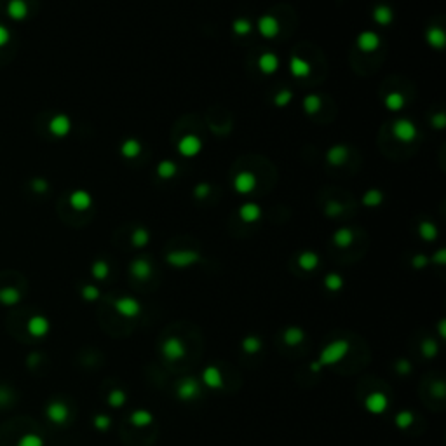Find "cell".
Masks as SVG:
<instances>
[{
	"mask_svg": "<svg viewBox=\"0 0 446 446\" xmlns=\"http://www.w3.org/2000/svg\"><path fill=\"white\" fill-rule=\"evenodd\" d=\"M392 135L399 141L408 143V141H413L416 138V127L410 119H398L392 126Z\"/></svg>",
	"mask_w": 446,
	"mask_h": 446,
	"instance_id": "obj_4",
	"label": "cell"
},
{
	"mask_svg": "<svg viewBox=\"0 0 446 446\" xmlns=\"http://www.w3.org/2000/svg\"><path fill=\"white\" fill-rule=\"evenodd\" d=\"M126 399H127V396H126V392H124V390L115 389V390H112V392L108 394V404H110V406H113V408H121L122 404L126 403Z\"/></svg>",
	"mask_w": 446,
	"mask_h": 446,
	"instance_id": "obj_40",
	"label": "cell"
},
{
	"mask_svg": "<svg viewBox=\"0 0 446 446\" xmlns=\"http://www.w3.org/2000/svg\"><path fill=\"white\" fill-rule=\"evenodd\" d=\"M394 422L399 429H408V427L415 422V415H413L412 412H399L398 415H396Z\"/></svg>",
	"mask_w": 446,
	"mask_h": 446,
	"instance_id": "obj_39",
	"label": "cell"
},
{
	"mask_svg": "<svg viewBox=\"0 0 446 446\" xmlns=\"http://www.w3.org/2000/svg\"><path fill=\"white\" fill-rule=\"evenodd\" d=\"M91 272H92V276H94L96 279H100V281H101V279L107 277V276H108V272H110L108 263H107V261H103V260L94 261V263H92Z\"/></svg>",
	"mask_w": 446,
	"mask_h": 446,
	"instance_id": "obj_41",
	"label": "cell"
},
{
	"mask_svg": "<svg viewBox=\"0 0 446 446\" xmlns=\"http://www.w3.org/2000/svg\"><path fill=\"white\" fill-rule=\"evenodd\" d=\"M281 26H279V21L270 14H265L258 19V31H260L261 37L265 39H274L276 35L279 33Z\"/></svg>",
	"mask_w": 446,
	"mask_h": 446,
	"instance_id": "obj_11",
	"label": "cell"
},
{
	"mask_svg": "<svg viewBox=\"0 0 446 446\" xmlns=\"http://www.w3.org/2000/svg\"><path fill=\"white\" fill-rule=\"evenodd\" d=\"M432 260H434V261H438V263H441V265L445 263V261H446V251H445V249H439L438 255L434 256Z\"/></svg>",
	"mask_w": 446,
	"mask_h": 446,
	"instance_id": "obj_55",
	"label": "cell"
},
{
	"mask_svg": "<svg viewBox=\"0 0 446 446\" xmlns=\"http://www.w3.org/2000/svg\"><path fill=\"white\" fill-rule=\"evenodd\" d=\"M384 103H385V108L390 110V112H399L404 107L406 100H404V96L401 92H390V94L385 96Z\"/></svg>",
	"mask_w": 446,
	"mask_h": 446,
	"instance_id": "obj_30",
	"label": "cell"
},
{
	"mask_svg": "<svg viewBox=\"0 0 446 446\" xmlns=\"http://www.w3.org/2000/svg\"><path fill=\"white\" fill-rule=\"evenodd\" d=\"M28 328H30V331L35 335V337H44V335L47 333L49 329V323L46 317H33V319L30 321V324H28Z\"/></svg>",
	"mask_w": 446,
	"mask_h": 446,
	"instance_id": "obj_32",
	"label": "cell"
},
{
	"mask_svg": "<svg viewBox=\"0 0 446 446\" xmlns=\"http://www.w3.org/2000/svg\"><path fill=\"white\" fill-rule=\"evenodd\" d=\"M129 272L133 274V277L139 279V281H145V279H148L152 276V265L145 258H136V260L131 261Z\"/></svg>",
	"mask_w": 446,
	"mask_h": 446,
	"instance_id": "obj_14",
	"label": "cell"
},
{
	"mask_svg": "<svg viewBox=\"0 0 446 446\" xmlns=\"http://www.w3.org/2000/svg\"><path fill=\"white\" fill-rule=\"evenodd\" d=\"M239 218L244 223H255L261 218V208L256 202H246L239 209Z\"/></svg>",
	"mask_w": 446,
	"mask_h": 446,
	"instance_id": "obj_15",
	"label": "cell"
},
{
	"mask_svg": "<svg viewBox=\"0 0 446 446\" xmlns=\"http://www.w3.org/2000/svg\"><path fill=\"white\" fill-rule=\"evenodd\" d=\"M429 263V258L425 255H415L412 260V265L415 267V269H424L425 265Z\"/></svg>",
	"mask_w": 446,
	"mask_h": 446,
	"instance_id": "obj_52",
	"label": "cell"
},
{
	"mask_svg": "<svg viewBox=\"0 0 446 446\" xmlns=\"http://www.w3.org/2000/svg\"><path fill=\"white\" fill-rule=\"evenodd\" d=\"M31 185H33V190L35 192H40V194L47 190V183L44 182V180H33V183H31Z\"/></svg>",
	"mask_w": 446,
	"mask_h": 446,
	"instance_id": "obj_53",
	"label": "cell"
},
{
	"mask_svg": "<svg viewBox=\"0 0 446 446\" xmlns=\"http://www.w3.org/2000/svg\"><path fill=\"white\" fill-rule=\"evenodd\" d=\"M387 406H389V399L384 392H371V394H368V398L364 399V408L373 415L384 413Z\"/></svg>",
	"mask_w": 446,
	"mask_h": 446,
	"instance_id": "obj_9",
	"label": "cell"
},
{
	"mask_svg": "<svg viewBox=\"0 0 446 446\" xmlns=\"http://www.w3.org/2000/svg\"><path fill=\"white\" fill-rule=\"evenodd\" d=\"M422 354H424L425 357H434V355L438 354V343L432 342V340H425V342L422 343Z\"/></svg>",
	"mask_w": 446,
	"mask_h": 446,
	"instance_id": "obj_45",
	"label": "cell"
},
{
	"mask_svg": "<svg viewBox=\"0 0 446 446\" xmlns=\"http://www.w3.org/2000/svg\"><path fill=\"white\" fill-rule=\"evenodd\" d=\"M200 260V255L197 251H171L166 255V261L169 265H173L176 269H185V267H190V265L197 263Z\"/></svg>",
	"mask_w": 446,
	"mask_h": 446,
	"instance_id": "obj_2",
	"label": "cell"
},
{
	"mask_svg": "<svg viewBox=\"0 0 446 446\" xmlns=\"http://www.w3.org/2000/svg\"><path fill=\"white\" fill-rule=\"evenodd\" d=\"M121 154L126 157V159H135V157H138L139 154H141V143L135 138L126 139V141L121 145Z\"/></svg>",
	"mask_w": 446,
	"mask_h": 446,
	"instance_id": "obj_26",
	"label": "cell"
},
{
	"mask_svg": "<svg viewBox=\"0 0 446 446\" xmlns=\"http://www.w3.org/2000/svg\"><path fill=\"white\" fill-rule=\"evenodd\" d=\"M243 349L247 354H256L261 349V340L258 337H255V335H249V337H246L243 340Z\"/></svg>",
	"mask_w": 446,
	"mask_h": 446,
	"instance_id": "obj_37",
	"label": "cell"
},
{
	"mask_svg": "<svg viewBox=\"0 0 446 446\" xmlns=\"http://www.w3.org/2000/svg\"><path fill=\"white\" fill-rule=\"evenodd\" d=\"M349 157V148L345 145H333L326 154V159L331 166H343Z\"/></svg>",
	"mask_w": 446,
	"mask_h": 446,
	"instance_id": "obj_17",
	"label": "cell"
},
{
	"mask_svg": "<svg viewBox=\"0 0 446 446\" xmlns=\"http://www.w3.org/2000/svg\"><path fill=\"white\" fill-rule=\"evenodd\" d=\"M178 166L174 164L173 160H160L159 166H157V174L162 180H171V178L176 176Z\"/></svg>",
	"mask_w": 446,
	"mask_h": 446,
	"instance_id": "obj_29",
	"label": "cell"
},
{
	"mask_svg": "<svg viewBox=\"0 0 446 446\" xmlns=\"http://www.w3.org/2000/svg\"><path fill=\"white\" fill-rule=\"evenodd\" d=\"M298 265H300V269L310 272V270L317 269V265H319V256L314 251H303L298 255Z\"/></svg>",
	"mask_w": 446,
	"mask_h": 446,
	"instance_id": "obj_25",
	"label": "cell"
},
{
	"mask_svg": "<svg viewBox=\"0 0 446 446\" xmlns=\"http://www.w3.org/2000/svg\"><path fill=\"white\" fill-rule=\"evenodd\" d=\"M349 354V342L347 340H335L329 345H326V349L319 354V359L317 363L321 366H331V364H337Z\"/></svg>",
	"mask_w": 446,
	"mask_h": 446,
	"instance_id": "obj_1",
	"label": "cell"
},
{
	"mask_svg": "<svg viewBox=\"0 0 446 446\" xmlns=\"http://www.w3.org/2000/svg\"><path fill=\"white\" fill-rule=\"evenodd\" d=\"M162 355H164V359L173 361V363H174V361L183 359V357L186 355L185 343H183L178 337L168 338V340L162 343Z\"/></svg>",
	"mask_w": 446,
	"mask_h": 446,
	"instance_id": "obj_3",
	"label": "cell"
},
{
	"mask_svg": "<svg viewBox=\"0 0 446 446\" xmlns=\"http://www.w3.org/2000/svg\"><path fill=\"white\" fill-rule=\"evenodd\" d=\"M148 241H150V234H148V230L143 229V227L136 229L133 232V235H131V243H133L135 247H145L148 244Z\"/></svg>",
	"mask_w": 446,
	"mask_h": 446,
	"instance_id": "obj_34",
	"label": "cell"
},
{
	"mask_svg": "<svg viewBox=\"0 0 446 446\" xmlns=\"http://www.w3.org/2000/svg\"><path fill=\"white\" fill-rule=\"evenodd\" d=\"M7 42H9V30L0 25V47H4Z\"/></svg>",
	"mask_w": 446,
	"mask_h": 446,
	"instance_id": "obj_54",
	"label": "cell"
},
{
	"mask_svg": "<svg viewBox=\"0 0 446 446\" xmlns=\"http://www.w3.org/2000/svg\"><path fill=\"white\" fill-rule=\"evenodd\" d=\"M418 234L424 241H434L438 237V227L434 225L432 221H422L418 225Z\"/></svg>",
	"mask_w": 446,
	"mask_h": 446,
	"instance_id": "obj_33",
	"label": "cell"
},
{
	"mask_svg": "<svg viewBox=\"0 0 446 446\" xmlns=\"http://www.w3.org/2000/svg\"><path fill=\"white\" fill-rule=\"evenodd\" d=\"M355 44H357V47L361 49L363 52H375L378 47H380V35L375 33V31L368 30V31H363V33L357 35V40H355Z\"/></svg>",
	"mask_w": 446,
	"mask_h": 446,
	"instance_id": "obj_10",
	"label": "cell"
},
{
	"mask_svg": "<svg viewBox=\"0 0 446 446\" xmlns=\"http://www.w3.org/2000/svg\"><path fill=\"white\" fill-rule=\"evenodd\" d=\"M47 415L52 422L63 424V422L68 418V408L63 403H52V404H49V408H47Z\"/></svg>",
	"mask_w": 446,
	"mask_h": 446,
	"instance_id": "obj_24",
	"label": "cell"
},
{
	"mask_svg": "<svg viewBox=\"0 0 446 446\" xmlns=\"http://www.w3.org/2000/svg\"><path fill=\"white\" fill-rule=\"evenodd\" d=\"M290 70L295 77L303 78V77H308V75H310L312 66L307 60H303V58H300V56H293L290 60Z\"/></svg>",
	"mask_w": 446,
	"mask_h": 446,
	"instance_id": "obj_18",
	"label": "cell"
},
{
	"mask_svg": "<svg viewBox=\"0 0 446 446\" xmlns=\"http://www.w3.org/2000/svg\"><path fill=\"white\" fill-rule=\"evenodd\" d=\"M72 129V121H70L66 115L60 113V115H54L49 122V131H51L52 136H58V138H63L66 136Z\"/></svg>",
	"mask_w": 446,
	"mask_h": 446,
	"instance_id": "obj_12",
	"label": "cell"
},
{
	"mask_svg": "<svg viewBox=\"0 0 446 446\" xmlns=\"http://www.w3.org/2000/svg\"><path fill=\"white\" fill-rule=\"evenodd\" d=\"M200 150H202V141H200L199 136H195V135L183 136V138L180 139V143H178V152H180L183 157H195Z\"/></svg>",
	"mask_w": 446,
	"mask_h": 446,
	"instance_id": "obj_7",
	"label": "cell"
},
{
	"mask_svg": "<svg viewBox=\"0 0 446 446\" xmlns=\"http://www.w3.org/2000/svg\"><path fill=\"white\" fill-rule=\"evenodd\" d=\"M82 296L86 300H89V302L98 300L100 298V290H98L96 286H84L82 288Z\"/></svg>",
	"mask_w": 446,
	"mask_h": 446,
	"instance_id": "obj_46",
	"label": "cell"
},
{
	"mask_svg": "<svg viewBox=\"0 0 446 446\" xmlns=\"http://www.w3.org/2000/svg\"><path fill=\"white\" fill-rule=\"evenodd\" d=\"M321 368H323V366H321V364L317 363V361H314V363L310 364V369H312V371H319Z\"/></svg>",
	"mask_w": 446,
	"mask_h": 446,
	"instance_id": "obj_57",
	"label": "cell"
},
{
	"mask_svg": "<svg viewBox=\"0 0 446 446\" xmlns=\"http://www.w3.org/2000/svg\"><path fill=\"white\" fill-rule=\"evenodd\" d=\"M432 390L438 398H443V396H445V385H443V384H436V385L432 387Z\"/></svg>",
	"mask_w": 446,
	"mask_h": 446,
	"instance_id": "obj_56",
	"label": "cell"
},
{
	"mask_svg": "<svg viewBox=\"0 0 446 446\" xmlns=\"http://www.w3.org/2000/svg\"><path fill=\"white\" fill-rule=\"evenodd\" d=\"M396 369H398V373H401V375H406V373L412 371V364H410L408 359H399L398 363H396Z\"/></svg>",
	"mask_w": 446,
	"mask_h": 446,
	"instance_id": "obj_51",
	"label": "cell"
},
{
	"mask_svg": "<svg viewBox=\"0 0 446 446\" xmlns=\"http://www.w3.org/2000/svg\"><path fill=\"white\" fill-rule=\"evenodd\" d=\"M326 215L328 216H340L343 213V204L342 202H337V200H331V202L326 204Z\"/></svg>",
	"mask_w": 446,
	"mask_h": 446,
	"instance_id": "obj_44",
	"label": "cell"
},
{
	"mask_svg": "<svg viewBox=\"0 0 446 446\" xmlns=\"http://www.w3.org/2000/svg\"><path fill=\"white\" fill-rule=\"evenodd\" d=\"M431 124H432L434 127H438V129H443V127L446 126V115L443 112L436 113V115L431 119Z\"/></svg>",
	"mask_w": 446,
	"mask_h": 446,
	"instance_id": "obj_50",
	"label": "cell"
},
{
	"mask_svg": "<svg viewBox=\"0 0 446 446\" xmlns=\"http://www.w3.org/2000/svg\"><path fill=\"white\" fill-rule=\"evenodd\" d=\"M19 446H44V441L39 436H33V434H28L19 441Z\"/></svg>",
	"mask_w": 446,
	"mask_h": 446,
	"instance_id": "obj_47",
	"label": "cell"
},
{
	"mask_svg": "<svg viewBox=\"0 0 446 446\" xmlns=\"http://www.w3.org/2000/svg\"><path fill=\"white\" fill-rule=\"evenodd\" d=\"M7 14L14 21H23L28 16V5L25 0H11L7 4Z\"/></svg>",
	"mask_w": 446,
	"mask_h": 446,
	"instance_id": "obj_20",
	"label": "cell"
},
{
	"mask_svg": "<svg viewBox=\"0 0 446 446\" xmlns=\"http://www.w3.org/2000/svg\"><path fill=\"white\" fill-rule=\"evenodd\" d=\"M303 110L307 113H317L321 110V98L317 94H308L303 98Z\"/></svg>",
	"mask_w": 446,
	"mask_h": 446,
	"instance_id": "obj_36",
	"label": "cell"
},
{
	"mask_svg": "<svg viewBox=\"0 0 446 446\" xmlns=\"http://www.w3.org/2000/svg\"><path fill=\"white\" fill-rule=\"evenodd\" d=\"M384 202V194L378 188H369L366 194L363 195V204L366 208H377Z\"/></svg>",
	"mask_w": 446,
	"mask_h": 446,
	"instance_id": "obj_31",
	"label": "cell"
},
{
	"mask_svg": "<svg viewBox=\"0 0 446 446\" xmlns=\"http://www.w3.org/2000/svg\"><path fill=\"white\" fill-rule=\"evenodd\" d=\"M129 422L135 427H147V425H150L154 422V415L150 412H147V410H136V412L131 413Z\"/></svg>",
	"mask_w": 446,
	"mask_h": 446,
	"instance_id": "obj_28",
	"label": "cell"
},
{
	"mask_svg": "<svg viewBox=\"0 0 446 446\" xmlns=\"http://www.w3.org/2000/svg\"><path fill=\"white\" fill-rule=\"evenodd\" d=\"M202 382H204V385L209 387V389H221V387H223V378H221V373L216 366H208V368H204Z\"/></svg>",
	"mask_w": 446,
	"mask_h": 446,
	"instance_id": "obj_16",
	"label": "cell"
},
{
	"mask_svg": "<svg viewBox=\"0 0 446 446\" xmlns=\"http://www.w3.org/2000/svg\"><path fill=\"white\" fill-rule=\"evenodd\" d=\"M0 300L4 303H16L17 300H19V293H17L16 290H11V288H7V290H2L0 291Z\"/></svg>",
	"mask_w": 446,
	"mask_h": 446,
	"instance_id": "obj_43",
	"label": "cell"
},
{
	"mask_svg": "<svg viewBox=\"0 0 446 446\" xmlns=\"http://www.w3.org/2000/svg\"><path fill=\"white\" fill-rule=\"evenodd\" d=\"M373 19L380 26H387L394 21V11L385 4H380L373 9Z\"/></svg>",
	"mask_w": 446,
	"mask_h": 446,
	"instance_id": "obj_19",
	"label": "cell"
},
{
	"mask_svg": "<svg viewBox=\"0 0 446 446\" xmlns=\"http://www.w3.org/2000/svg\"><path fill=\"white\" fill-rule=\"evenodd\" d=\"M333 243L337 244L338 247H349L352 243H354V232L351 229H338L333 235Z\"/></svg>",
	"mask_w": 446,
	"mask_h": 446,
	"instance_id": "obj_27",
	"label": "cell"
},
{
	"mask_svg": "<svg viewBox=\"0 0 446 446\" xmlns=\"http://www.w3.org/2000/svg\"><path fill=\"white\" fill-rule=\"evenodd\" d=\"M234 188L237 194H251L256 188V176L251 171H241L237 176L234 178Z\"/></svg>",
	"mask_w": 446,
	"mask_h": 446,
	"instance_id": "obj_8",
	"label": "cell"
},
{
	"mask_svg": "<svg viewBox=\"0 0 446 446\" xmlns=\"http://www.w3.org/2000/svg\"><path fill=\"white\" fill-rule=\"evenodd\" d=\"M425 39H427V44H429L431 47H434V49L445 47V42H446L445 31H443L441 28H438V26L429 28L427 33H425Z\"/></svg>",
	"mask_w": 446,
	"mask_h": 446,
	"instance_id": "obj_23",
	"label": "cell"
},
{
	"mask_svg": "<svg viewBox=\"0 0 446 446\" xmlns=\"http://www.w3.org/2000/svg\"><path fill=\"white\" fill-rule=\"evenodd\" d=\"M324 286L328 288L329 291H340L343 288L342 276H340V274H335V272L328 274L326 279H324Z\"/></svg>",
	"mask_w": 446,
	"mask_h": 446,
	"instance_id": "obj_38",
	"label": "cell"
},
{
	"mask_svg": "<svg viewBox=\"0 0 446 446\" xmlns=\"http://www.w3.org/2000/svg\"><path fill=\"white\" fill-rule=\"evenodd\" d=\"M258 68H260L263 74H274V72L279 68V58L276 56L274 52H263V54L258 58Z\"/></svg>",
	"mask_w": 446,
	"mask_h": 446,
	"instance_id": "obj_21",
	"label": "cell"
},
{
	"mask_svg": "<svg viewBox=\"0 0 446 446\" xmlns=\"http://www.w3.org/2000/svg\"><path fill=\"white\" fill-rule=\"evenodd\" d=\"M110 424H112V420H110L107 415H98L94 418V425L98 427L100 431H107L110 427Z\"/></svg>",
	"mask_w": 446,
	"mask_h": 446,
	"instance_id": "obj_49",
	"label": "cell"
},
{
	"mask_svg": "<svg viewBox=\"0 0 446 446\" xmlns=\"http://www.w3.org/2000/svg\"><path fill=\"white\" fill-rule=\"evenodd\" d=\"M209 192H211V186H209L208 183H199V185H195V188H194V195L195 197H199V199L208 197Z\"/></svg>",
	"mask_w": 446,
	"mask_h": 446,
	"instance_id": "obj_48",
	"label": "cell"
},
{
	"mask_svg": "<svg viewBox=\"0 0 446 446\" xmlns=\"http://www.w3.org/2000/svg\"><path fill=\"white\" fill-rule=\"evenodd\" d=\"M232 30H234V33L244 37V35H247L253 30V25L249 19H246V17H237V19H234V23H232Z\"/></svg>",
	"mask_w": 446,
	"mask_h": 446,
	"instance_id": "obj_35",
	"label": "cell"
},
{
	"mask_svg": "<svg viewBox=\"0 0 446 446\" xmlns=\"http://www.w3.org/2000/svg\"><path fill=\"white\" fill-rule=\"evenodd\" d=\"M200 394V384L195 378L186 377L183 378L176 387V396L183 401H190V399L197 398Z\"/></svg>",
	"mask_w": 446,
	"mask_h": 446,
	"instance_id": "obj_6",
	"label": "cell"
},
{
	"mask_svg": "<svg viewBox=\"0 0 446 446\" xmlns=\"http://www.w3.org/2000/svg\"><path fill=\"white\" fill-rule=\"evenodd\" d=\"M291 100H293V92L290 91V89H282V91H279L277 94H276V98H274V103H276V107H288V105L291 103Z\"/></svg>",
	"mask_w": 446,
	"mask_h": 446,
	"instance_id": "obj_42",
	"label": "cell"
},
{
	"mask_svg": "<svg viewBox=\"0 0 446 446\" xmlns=\"http://www.w3.org/2000/svg\"><path fill=\"white\" fill-rule=\"evenodd\" d=\"M68 202L75 211H86V209L91 208L92 197H91V194L86 190H75L70 194Z\"/></svg>",
	"mask_w": 446,
	"mask_h": 446,
	"instance_id": "obj_13",
	"label": "cell"
},
{
	"mask_svg": "<svg viewBox=\"0 0 446 446\" xmlns=\"http://www.w3.org/2000/svg\"><path fill=\"white\" fill-rule=\"evenodd\" d=\"M303 338H305V331H303L302 328H298V326H290V328H286L284 329V333H282V340H284V343L290 347H295V345H298V343H302Z\"/></svg>",
	"mask_w": 446,
	"mask_h": 446,
	"instance_id": "obj_22",
	"label": "cell"
},
{
	"mask_svg": "<svg viewBox=\"0 0 446 446\" xmlns=\"http://www.w3.org/2000/svg\"><path fill=\"white\" fill-rule=\"evenodd\" d=\"M113 308L121 314L122 317H136L141 312V303L133 296H121L113 302Z\"/></svg>",
	"mask_w": 446,
	"mask_h": 446,
	"instance_id": "obj_5",
	"label": "cell"
}]
</instances>
